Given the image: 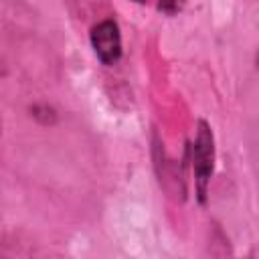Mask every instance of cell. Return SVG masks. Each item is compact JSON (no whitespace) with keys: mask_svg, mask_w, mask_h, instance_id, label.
I'll list each match as a JSON object with an SVG mask.
<instances>
[{"mask_svg":"<svg viewBox=\"0 0 259 259\" xmlns=\"http://www.w3.org/2000/svg\"><path fill=\"white\" fill-rule=\"evenodd\" d=\"M214 134L206 119L196 121V134L190 148V162L194 172V192L198 204H206L208 200V188L214 174Z\"/></svg>","mask_w":259,"mask_h":259,"instance_id":"6da1fadb","label":"cell"},{"mask_svg":"<svg viewBox=\"0 0 259 259\" xmlns=\"http://www.w3.org/2000/svg\"><path fill=\"white\" fill-rule=\"evenodd\" d=\"M91 49L103 65H115L121 59V32L113 18L99 20L89 32Z\"/></svg>","mask_w":259,"mask_h":259,"instance_id":"7a4b0ae2","label":"cell"},{"mask_svg":"<svg viewBox=\"0 0 259 259\" xmlns=\"http://www.w3.org/2000/svg\"><path fill=\"white\" fill-rule=\"evenodd\" d=\"M184 6H186V0H158V10L166 16L178 14Z\"/></svg>","mask_w":259,"mask_h":259,"instance_id":"3957f363","label":"cell"},{"mask_svg":"<svg viewBox=\"0 0 259 259\" xmlns=\"http://www.w3.org/2000/svg\"><path fill=\"white\" fill-rule=\"evenodd\" d=\"M136 4H144V2H148V0H134Z\"/></svg>","mask_w":259,"mask_h":259,"instance_id":"277c9868","label":"cell"},{"mask_svg":"<svg viewBox=\"0 0 259 259\" xmlns=\"http://www.w3.org/2000/svg\"><path fill=\"white\" fill-rule=\"evenodd\" d=\"M257 69H259V55H257Z\"/></svg>","mask_w":259,"mask_h":259,"instance_id":"5b68a950","label":"cell"}]
</instances>
